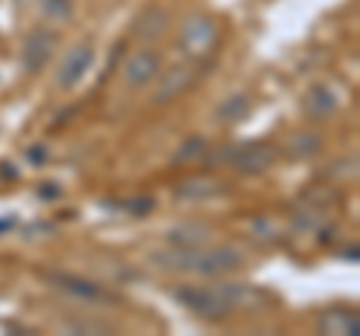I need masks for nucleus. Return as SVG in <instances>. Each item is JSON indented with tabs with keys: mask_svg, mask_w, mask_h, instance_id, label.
I'll return each mask as SVG.
<instances>
[{
	"mask_svg": "<svg viewBox=\"0 0 360 336\" xmlns=\"http://www.w3.org/2000/svg\"><path fill=\"white\" fill-rule=\"evenodd\" d=\"M174 297L180 304H186L195 316L207 321H222L231 309L243 306L252 295L246 285H193V288H180Z\"/></svg>",
	"mask_w": 360,
	"mask_h": 336,
	"instance_id": "f257e3e1",
	"label": "nucleus"
},
{
	"mask_svg": "<svg viewBox=\"0 0 360 336\" xmlns=\"http://www.w3.org/2000/svg\"><path fill=\"white\" fill-rule=\"evenodd\" d=\"M174 261H162V267H174V271H193L201 276H219L229 271H238L243 264V252L234 250V246H210V250H180L172 255Z\"/></svg>",
	"mask_w": 360,
	"mask_h": 336,
	"instance_id": "f03ea898",
	"label": "nucleus"
},
{
	"mask_svg": "<svg viewBox=\"0 0 360 336\" xmlns=\"http://www.w3.org/2000/svg\"><path fill=\"white\" fill-rule=\"evenodd\" d=\"M219 42H222V30L219 25L205 13H193L180 21V30H177V46L180 51L186 54L193 63H205L210 60L213 54L219 51Z\"/></svg>",
	"mask_w": 360,
	"mask_h": 336,
	"instance_id": "7ed1b4c3",
	"label": "nucleus"
},
{
	"mask_svg": "<svg viewBox=\"0 0 360 336\" xmlns=\"http://www.w3.org/2000/svg\"><path fill=\"white\" fill-rule=\"evenodd\" d=\"M198 78H201V66L193 63V60L172 66V70H165V72L160 75V84H156L150 103H153V105H168V103H174L177 96H184L186 91H193V87L198 84Z\"/></svg>",
	"mask_w": 360,
	"mask_h": 336,
	"instance_id": "20e7f679",
	"label": "nucleus"
},
{
	"mask_svg": "<svg viewBox=\"0 0 360 336\" xmlns=\"http://www.w3.org/2000/svg\"><path fill=\"white\" fill-rule=\"evenodd\" d=\"M276 156H279L276 144H270V141H246V144H234L229 162L238 168L240 174H262L276 162Z\"/></svg>",
	"mask_w": 360,
	"mask_h": 336,
	"instance_id": "39448f33",
	"label": "nucleus"
},
{
	"mask_svg": "<svg viewBox=\"0 0 360 336\" xmlns=\"http://www.w3.org/2000/svg\"><path fill=\"white\" fill-rule=\"evenodd\" d=\"M160 72H162L160 51L139 49V51L129 54L127 63H123V84H127L129 91H141V87H148L150 82H156V75Z\"/></svg>",
	"mask_w": 360,
	"mask_h": 336,
	"instance_id": "423d86ee",
	"label": "nucleus"
},
{
	"mask_svg": "<svg viewBox=\"0 0 360 336\" xmlns=\"http://www.w3.org/2000/svg\"><path fill=\"white\" fill-rule=\"evenodd\" d=\"M94 54L96 51H94L90 42H78V46H72L60 58V66H58V72H54V84H58L60 91H70V87H75L87 75L90 63H94Z\"/></svg>",
	"mask_w": 360,
	"mask_h": 336,
	"instance_id": "0eeeda50",
	"label": "nucleus"
},
{
	"mask_svg": "<svg viewBox=\"0 0 360 336\" xmlns=\"http://www.w3.org/2000/svg\"><path fill=\"white\" fill-rule=\"evenodd\" d=\"M58 51V33L49 27H37L27 33L25 46H21V63H25V72H39L45 63L54 58Z\"/></svg>",
	"mask_w": 360,
	"mask_h": 336,
	"instance_id": "6e6552de",
	"label": "nucleus"
},
{
	"mask_svg": "<svg viewBox=\"0 0 360 336\" xmlns=\"http://www.w3.org/2000/svg\"><path fill=\"white\" fill-rule=\"evenodd\" d=\"M303 111H307L309 120H324V117H333L340 111V96H336L330 87L324 84H315L303 96Z\"/></svg>",
	"mask_w": 360,
	"mask_h": 336,
	"instance_id": "1a4fd4ad",
	"label": "nucleus"
},
{
	"mask_svg": "<svg viewBox=\"0 0 360 336\" xmlns=\"http://www.w3.org/2000/svg\"><path fill=\"white\" fill-rule=\"evenodd\" d=\"M54 283H58V288H63L66 295H72V297H82V300H115L108 295L105 288H99L96 283H90V279H78V276H70V273H58V276H51Z\"/></svg>",
	"mask_w": 360,
	"mask_h": 336,
	"instance_id": "9d476101",
	"label": "nucleus"
},
{
	"mask_svg": "<svg viewBox=\"0 0 360 336\" xmlns=\"http://www.w3.org/2000/svg\"><path fill=\"white\" fill-rule=\"evenodd\" d=\"M165 30H168V15H165V9H156V6L144 9L139 15V21H135V37L144 39V42L160 39Z\"/></svg>",
	"mask_w": 360,
	"mask_h": 336,
	"instance_id": "9b49d317",
	"label": "nucleus"
},
{
	"mask_svg": "<svg viewBox=\"0 0 360 336\" xmlns=\"http://www.w3.org/2000/svg\"><path fill=\"white\" fill-rule=\"evenodd\" d=\"M321 330L324 333H336V336H357L360 330V318L354 312H342V309H330L321 318Z\"/></svg>",
	"mask_w": 360,
	"mask_h": 336,
	"instance_id": "f8f14e48",
	"label": "nucleus"
},
{
	"mask_svg": "<svg viewBox=\"0 0 360 336\" xmlns=\"http://www.w3.org/2000/svg\"><path fill=\"white\" fill-rule=\"evenodd\" d=\"M250 108H252L250 96H246V93H231L229 99H222V103H219L217 120L219 123H240V120L250 117Z\"/></svg>",
	"mask_w": 360,
	"mask_h": 336,
	"instance_id": "ddd939ff",
	"label": "nucleus"
},
{
	"mask_svg": "<svg viewBox=\"0 0 360 336\" xmlns=\"http://www.w3.org/2000/svg\"><path fill=\"white\" fill-rule=\"evenodd\" d=\"M321 150V136L319 132H295L285 141V153L291 160H307V156H315Z\"/></svg>",
	"mask_w": 360,
	"mask_h": 336,
	"instance_id": "4468645a",
	"label": "nucleus"
},
{
	"mask_svg": "<svg viewBox=\"0 0 360 336\" xmlns=\"http://www.w3.org/2000/svg\"><path fill=\"white\" fill-rule=\"evenodd\" d=\"M222 183L213 181V177H193V181H184L177 186V198L184 201H198V198H207L213 193H219Z\"/></svg>",
	"mask_w": 360,
	"mask_h": 336,
	"instance_id": "2eb2a0df",
	"label": "nucleus"
},
{
	"mask_svg": "<svg viewBox=\"0 0 360 336\" xmlns=\"http://www.w3.org/2000/svg\"><path fill=\"white\" fill-rule=\"evenodd\" d=\"M207 228H201V226H184V228H174L172 231V243H180L184 250H193V246H205L207 240Z\"/></svg>",
	"mask_w": 360,
	"mask_h": 336,
	"instance_id": "dca6fc26",
	"label": "nucleus"
},
{
	"mask_svg": "<svg viewBox=\"0 0 360 336\" xmlns=\"http://www.w3.org/2000/svg\"><path fill=\"white\" fill-rule=\"evenodd\" d=\"M39 13L49 21H66L72 15V0H39Z\"/></svg>",
	"mask_w": 360,
	"mask_h": 336,
	"instance_id": "f3484780",
	"label": "nucleus"
},
{
	"mask_svg": "<svg viewBox=\"0 0 360 336\" xmlns=\"http://www.w3.org/2000/svg\"><path fill=\"white\" fill-rule=\"evenodd\" d=\"M205 153H207V141L205 138H189L184 144V150H177V162H189V160H205Z\"/></svg>",
	"mask_w": 360,
	"mask_h": 336,
	"instance_id": "a211bd4d",
	"label": "nucleus"
},
{
	"mask_svg": "<svg viewBox=\"0 0 360 336\" xmlns=\"http://www.w3.org/2000/svg\"><path fill=\"white\" fill-rule=\"evenodd\" d=\"M127 207L132 210L135 217H144V214H148V210H153V201H150V198H139V201H129Z\"/></svg>",
	"mask_w": 360,
	"mask_h": 336,
	"instance_id": "6ab92c4d",
	"label": "nucleus"
},
{
	"mask_svg": "<svg viewBox=\"0 0 360 336\" xmlns=\"http://www.w3.org/2000/svg\"><path fill=\"white\" fill-rule=\"evenodd\" d=\"M42 198H58L60 193H58V186H42V193H39Z\"/></svg>",
	"mask_w": 360,
	"mask_h": 336,
	"instance_id": "aec40b11",
	"label": "nucleus"
},
{
	"mask_svg": "<svg viewBox=\"0 0 360 336\" xmlns=\"http://www.w3.org/2000/svg\"><path fill=\"white\" fill-rule=\"evenodd\" d=\"M27 156H30V160H37V162H39L42 156H45V150H42V148H39V150H37V148H30V150H27Z\"/></svg>",
	"mask_w": 360,
	"mask_h": 336,
	"instance_id": "412c9836",
	"label": "nucleus"
},
{
	"mask_svg": "<svg viewBox=\"0 0 360 336\" xmlns=\"http://www.w3.org/2000/svg\"><path fill=\"white\" fill-rule=\"evenodd\" d=\"M15 226V219H0V231H6V228H13Z\"/></svg>",
	"mask_w": 360,
	"mask_h": 336,
	"instance_id": "4be33fe9",
	"label": "nucleus"
},
{
	"mask_svg": "<svg viewBox=\"0 0 360 336\" xmlns=\"http://www.w3.org/2000/svg\"><path fill=\"white\" fill-rule=\"evenodd\" d=\"M345 259H352V261H357V246H352V250H345Z\"/></svg>",
	"mask_w": 360,
	"mask_h": 336,
	"instance_id": "5701e85b",
	"label": "nucleus"
}]
</instances>
